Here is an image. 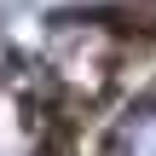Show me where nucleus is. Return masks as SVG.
<instances>
[]
</instances>
